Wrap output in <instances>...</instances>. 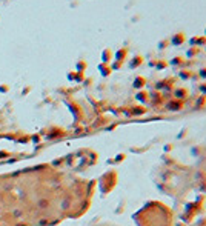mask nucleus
<instances>
[{"label":"nucleus","mask_w":206,"mask_h":226,"mask_svg":"<svg viewBox=\"0 0 206 226\" xmlns=\"http://www.w3.org/2000/svg\"><path fill=\"white\" fill-rule=\"evenodd\" d=\"M183 42H185V36L182 33H178V34H175L172 37V45H182Z\"/></svg>","instance_id":"1"},{"label":"nucleus","mask_w":206,"mask_h":226,"mask_svg":"<svg viewBox=\"0 0 206 226\" xmlns=\"http://www.w3.org/2000/svg\"><path fill=\"white\" fill-rule=\"evenodd\" d=\"M143 62V59L140 57V55H135V59H134V62H132V68H135L138 63H142Z\"/></svg>","instance_id":"2"},{"label":"nucleus","mask_w":206,"mask_h":226,"mask_svg":"<svg viewBox=\"0 0 206 226\" xmlns=\"http://www.w3.org/2000/svg\"><path fill=\"white\" fill-rule=\"evenodd\" d=\"M143 85H145V80L142 77H138V80H135V86L138 88V86H143Z\"/></svg>","instance_id":"3"}]
</instances>
